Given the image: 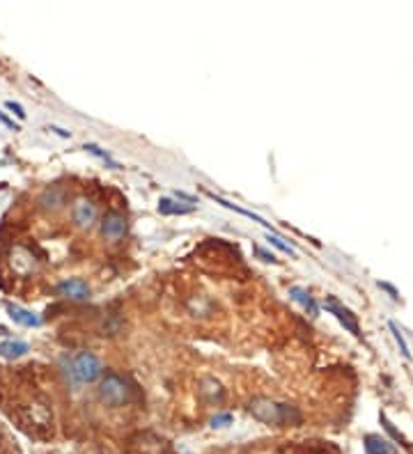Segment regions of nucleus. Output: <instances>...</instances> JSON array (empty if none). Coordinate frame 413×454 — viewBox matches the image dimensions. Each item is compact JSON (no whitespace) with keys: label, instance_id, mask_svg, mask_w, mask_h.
<instances>
[{"label":"nucleus","instance_id":"1","mask_svg":"<svg viewBox=\"0 0 413 454\" xmlns=\"http://www.w3.org/2000/svg\"><path fill=\"white\" fill-rule=\"evenodd\" d=\"M248 410L255 420L265 422V424H301L303 415L296 406H289V404H280L273 401L269 397H255L248 404Z\"/></svg>","mask_w":413,"mask_h":454},{"label":"nucleus","instance_id":"2","mask_svg":"<svg viewBox=\"0 0 413 454\" xmlns=\"http://www.w3.org/2000/svg\"><path fill=\"white\" fill-rule=\"evenodd\" d=\"M99 399L106 406H124V404L131 401V386L119 374L111 372L99 384Z\"/></svg>","mask_w":413,"mask_h":454},{"label":"nucleus","instance_id":"3","mask_svg":"<svg viewBox=\"0 0 413 454\" xmlns=\"http://www.w3.org/2000/svg\"><path fill=\"white\" fill-rule=\"evenodd\" d=\"M71 367H74V377L76 384H92L102 377L104 365L92 351H81L78 356L71 360Z\"/></svg>","mask_w":413,"mask_h":454},{"label":"nucleus","instance_id":"4","mask_svg":"<svg viewBox=\"0 0 413 454\" xmlns=\"http://www.w3.org/2000/svg\"><path fill=\"white\" fill-rule=\"evenodd\" d=\"M99 218V209L92 200L88 198H76L71 205V220L76 223V227L81 229H92Z\"/></svg>","mask_w":413,"mask_h":454},{"label":"nucleus","instance_id":"5","mask_svg":"<svg viewBox=\"0 0 413 454\" xmlns=\"http://www.w3.org/2000/svg\"><path fill=\"white\" fill-rule=\"evenodd\" d=\"M39 207L48 214H58L60 209L67 207V191L62 186H48V189L41 191L39 196Z\"/></svg>","mask_w":413,"mask_h":454},{"label":"nucleus","instance_id":"6","mask_svg":"<svg viewBox=\"0 0 413 454\" xmlns=\"http://www.w3.org/2000/svg\"><path fill=\"white\" fill-rule=\"evenodd\" d=\"M124 232H126V218L119 211H108L102 218V234H104V239L117 241V239H122Z\"/></svg>","mask_w":413,"mask_h":454},{"label":"nucleus","instance_id":"7","mask_svg":"<svg viewBox=\"0 0 413 454\" xmlns=\"http://www.w3.org/2000/svg\"><path fill=\"white\" fill-rule=\"evenodd\" d=\"M58 294L65 299H71V301H85L90 296V287L81 278H71V280H65V283L58 285Z\"/></svg>","mask_w":413,"mask_h":454},{"label":"nucleus","instance_id":"8","mask_svg":"<svg viewBox=\"0 0 413 454\" xmlns=\"http://www.w3.org/2000/svg\"><path fill=\"white\" fill-rule=\"evenodd\" d=\"M326 310H331L333 314L338 316L340 319V323H343V326L347 328V330H352V333L356 335V337H361V328H358V321H356V316L352 314V310H347L345 305H340L338 301H329L326 303Z\"/></svg>","mask_w":413,"mask_h":454},{"label":"nucleus","instance_id":"9","mask_svg":"<svg viewBox=\"0 0 413 454\" xmlns=\"http://www.w3.org/2000/svg\"><path fill=\"white\" fill-rule=\"evenodd\" d=\"M7 312H10V316L17 323H21V326H28V328H37L41 319L35 312H30V310L21 308V305H7Z\"/></svg>","mask_w":413,"mask_h":454},{"label":"nucleus","instance_id":"10","mask_svg":"<svg viewBox=\"0 0 413 454\" xmlns=\"http://www.w3.org/2000/svg\"><path fill=\"white\" fill-rule=\"evenodd\" d=\"M200 395L209 404H216V401L223 399V388H220V384H218L216 379L206 377V379L200 381Z\"/></svg>","mask_w":413,"mask_h":454},{"label":"nucleus","instance_id":"11","mask_svg":"<svg viewBox=\"0 0 413 454\" xmlns=\"http://www.w3.org/2000/svg\"><path fill=\"white\" fill-rule=\"evenodd\" d=\"M28 351H30V347H28L26 342H21V340H7V342H0V356H3V358L14 360V358L26 356Z\"/></svg>","mask_w":413,"mask_h":454},{"label":"nucleus","instance_id":"12","mask_svg":"<svg viewBox=\"0 0 413 454\" xmlns=\"http://www.w3.org/2000/svg\"><path fill=\"white\" fill-rule=\"evenodd\" d=\"M216 205H220V207H225V209H232V211H237V214H241V216H246V218H253L255 223H260V225H265V227H269V223L262 218V216H258V214H253V211H248V209H244V207H239V205H232V202H227V200H223V198H218L216 193H206Z\"/></svg>","mask_w":413,"mask_h":454},{"label":"nucleus","instance_id":"13","mask_svg":"<svg viewBox=\"0 0 413 454\" xmlns=\"http://www.w3.org/2000/svg\"><path fill=\"white\" fill-rule=\"evenodd\" d=\"M193 209H195L193 205H180V202H175L170 198H163L159 202V211L163 216H184V214H191Z\"/></svg>","mask_w":413,"mask_h":454},{"label":"nucleus","instance_id":"14","mask_svg":"<svg viewBox=\"0 0 413 454\" xmlns=\"http://www.w3.org/2000/svg\"><path fill=\"white\" fill-rule=\"evenodd\" d=\"M289 294H291V299L301 303V305H303L305 310H308V312H310L312 316H315V314L319 312V308H317L315 299H312L310 294L303 290V287H291V290H289Z\"/></svg>","mask_w":413,"mask_h":454},{"label":"nucleus","instance_id":"15","mask_svg":"<svg viewBox=\"0 0 413 454\" xmlns=\"http://www.w3.org/2000/svg\"><path fill=\"white\" fill-rule=\"evenodd\" d=\"M365 450H367V454H393V448L388 445V441H383V438H379V436H367Z\"/></svg>","mask_w":413,"mask_h":454},{"label":"nucleus","instance_id":"16","mask_svg":"<svg viewBox=\"0 0 413 454\" xmlns=\"http://www.w3.org/2000/svg\"><path fill=\"white\" fill-rule=\"evenodd\" d=\"M83 149H85V151H90V154H95L97 158H102V161H104V163H108L111 168H119V163H117V161H113L108 151H104L99 145H92V142H88V145H85Z\"/></svg>","mask_w":413,"mask_h":454},{"label":"nucleus","instance_id":"17","mask_svg":"<svg viewBox=\"0 0 413 454\" xmlns=\"http://www.w3.org/2000/svg\"><path fill=\"white\" fill-rule=\"evenodd\" d=\"M267 241H269V246H276L278 250H282V252H287V255H291L294 257L296 255V250L289 246V243H285V239H280V236H276L273 232L271 234H267Z\"/></svg>","mask_w":413,"mask_h":454},{"label":"nucleus","instance_id":"18","mask_svg":"<svg viewBox=\"0 0 413 454\" xmlns=\"http://www.w3.org/2000/svg\"><path fill=\"white\" fill-rule=\"evenodd\" d=\"M390 330H393L395 340H397V344H400V351H402V356H404V358H411V353H409V347H407V342H404V337H402V330L397 328V323H395V321H390Z\"/></svg>","mask_w":413,"mask_h":454},{"label":"nucleus","instance_id":"19","mask_svg":"<svg viewBox=\"0 0 413 454\" xmlns=\"http://www.w3.org/2000/svg\"><path fill=\"white\" fill-rule=\"evenodd\" d=\"M227 424H232V413H218L211 417V427L213 429H223Z\"/></svg>","mask_w":413,"mask_h":454},{"label":"nucleus","instance_id":"20","mask_svg":"<svg viewBox=\"0 0 413 454\" xmlns=\"http://www.w3.org/2000/svg\"><path fill=\"white\" fill-rule=\"evenodd\" d=\"M5 106H7V111H12L14 115H17L19 120H23V117H26V111H23V106H21V104H17V101H7Z\"/></svg>","mask_w":413,"mask_h":454},{"label":"nucleus","instance_id":"21","mask_svg":"<svg viewBox=\"0 0 413 454\" xmlns=\"http://www.w3.org/2000/svg\"><path fill=\"white\" fill-rule=\"evenodd\" d=\"M0 122H3V124H5L7 129H14V131H19V126H17V124H14V122H12L10 117H7V115H5V113H0Z\"/></svg>","mask_w":413,"mask_h":454},{"label":"nucleus","instance_id":"22","mask_svg":"<svg viewBox=\"0 0 413 454\" xmlns=\"http://www.w3.org/2000/svg\"><path fill=\"white\" fill-rule=\"evenodd\" d=\"M258 255L265 259V262H276V257L271 255V252H267L265 248H258Z\"/></svg>","mask_w":413,"mask_h":454},{"label":"nucleus","instance_id":"23","mask_svg":"<svg viewBox=\"0 0 413 454\" xmlns=\"http://www.w3.org/2000/svg\"><path fill=\"white\" fill-rule=\"evenodd\" d=\"M175 196L180 198V200H186V202H191V205H193V202H195V198H193V196H186V193H182V191H177Z\"/></svg>","mask_w":413,"mask_h":454},{"label":"nucleus","instance_id":"24","mask_svg":"<svg viewBox=\"0 0 413 454\" xmlns=\"http://www.w3.org/2000/svg\"><path fill=\"white\" fill-rule=\"evenodd\" d=\"M48 131H55L58 135H62V138H69V131H65V129H60V126H51Z\"/></svg>","mask_w":413,"mask_h":454},{"label":"nucleus","instance_id":"25","mask_svg":"<svg viewBox=\"0 0 413 454\" xmlns=\"http://www.w3.org/2000/svg\"><path fill=\"white\" fill-rule=\"evenodd\" d=\"M0 335H7V328L5 326H0Z\"/></svg>","mask_w":413,"mask_h":454}]
</instances>
